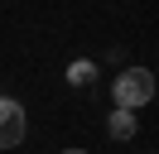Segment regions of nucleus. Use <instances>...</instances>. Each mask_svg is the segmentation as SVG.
<instances>
[{
    "label": "nucleus",
    "mask_w": 159,
    "mask_h": 154,
    "mask_svg": "<svg viewBox=\"0 0 159 154\" xmlns=\"http://www.w3.org/2000/svg\"><path fill=\"white\" fill-rule=\"evenodd\" d=\"M135 130H140V120H135L130 111H120V106H116V111H111V120H106V135H111V140H130Z\"/></svg>",
    "instance_id": "3"
},
{
    "label": "nucleus",
    "mask_w": 159,
    "mask_h": 154,
    "mask_svg": "<svg viewBox=\"0 0 159 154\" xmlns=\"http://www.w3.org/2000/svg\"><path fill=\"white\" fill-rule=\"evenodd\" d=\"M63 154H87V149H63Z\"/></svg>",
    "instance_id": "5"
},
{
    "label": "nucleus",
    "mask_w": 159,
    "mask_h": 154,
    "mask_svg": "<svg viewBox=\"0 0 159 154\" xmlns=\"http://www.w3.org/2000/svg\"><path fill=\"white\" fill-rule=\"evenodd\" d=\"M24 135H29L24 106L15 101V96H0V149H15V144H24Z\"/></svg>",
    "instance_id": "2"
},
{
    "label": "nucleus",
    "mask_w": 159,
    "mask_h": 154,
    "mask_svg": "<svg viewBox=\"0 0 159 154\" xmlns=\"http://www.w3.org/2000/svg\"><path fill=\"white\" fill-rule=\"evenodd\" d=\"M111 101L120 111H135V106L154 101V72L149 67H120L116 82H111Z\"/></svg>",
    "instance_id": "1"
},
{
    "label": "nucleus",
    "mask_w": 159,
    "mask_h": 154,
    "mask_svg": "<svg viewBox=\"0 0 159 154\" xmlns=\"http://www.w3.org/2000/svg\"><path fill=\"white\" fill-rule=\"evenodd\" d=\"M92 77H97V67H92V63H87V58H77V63H72V67H68V82H72V87H87V82H92Z\"/></svg>",
    "instance_id": "4"
}]
</instances>
